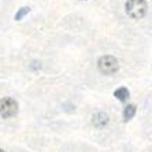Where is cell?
<instances>
[{
  "mask_svg": "<svg viewBox=\"0 0 152 152\" xmlns=\"http://www.w3.org/2000/svg\"><path fill=\"white\" fill-rule=\"evenodd\" d=\"M97 67H99L100 73H103V74H106V75H110L118 71L119 62H118L117 58L111 56V55H106V56H102L99 59Z\"/></svg>",
  "mask_w": 152,
  "mask_h": 152,
  "instance_id": "7a4b0ae2",
  "label": "cell"
},
{
  "mask_svg": "<svg viewBox=\"0 0 152 152\" xmlns=\"http://www.w3.org/2000/svg\"><path fill=\"white\" fill-rule=\"evenodd\" d=\"M18 113V103L12 97H3L0 100V115L3 118H11Z\"/></svg>",
  "mask_w": 152,
  "mask_h": 152,
  "instance_id": "3957f363",
  "label": "cell"
},
{
  "mask_svg": "<svg viewBox=\"0 0 152 152\" xmlns=\"http://www.w3.org/2000/svg\"><path fill=\"white\" fill-rule=\"evenodd\" d=\"M92 124L95 127L103 129V127L108 124V115L106 113H96L92 118Z\"/></svg>",
  "mask_w": 152,
  "mask_h": 152,
  "instance_id": "277c9868",
  "label": "cell"
},
{
  "mask_svg": "<svg viewBox=\"0 0 152 152\" xmlns=\"http://www.w3.org/2000/svg\"><path fill=\"white\" fill-rule=\"evenodd\" d=\"M29 11H30V8H29V7H22L21 10H18V12L15 14V17H14L15 21H21V19L25 17L26 14H29Z\"/></svg>",
  "mask_w": 152,
  "mask_h": 152,
  "instance_id": "52a82bcc",
  "label": "cell"
},
{
  "mask_svg": "<svg viewBox=\"0 0 152 152\" xmlns=\"http://www.w3.org/2000/svg\"><path fill=\"white\" fill-rule=\"evenodd\" d=\"M126 14L133 19H141L145 17L147 10H148V4L145 0H127L126 6Z\"/></svg>",
  "mask_w": 152,
  "mask_h": 152,
  "instance_id": "6da1fadb",
  "label": "cell"
},
{
  "mask_svg": "<svg viewBox=\"0 0 152 152\" xmlns=\"http://www.w3.org/2000/svg\"><path fill=\"white\" fill-rule=\"evenodd\" d=\"M0 152H6V151H4V149H0Z\"/></svg>",
  "mask_w": 152,
  "mask_h": 152,
  "instance_id": "ba28073f",
  "label": "cell"
},
{
  "mask_svg": "<svg viewBox=\"0 0 152 152\" xmlns=\"http://www.w3.org/2000/svg\"><path fill=\"white\" fill-rule=\"evenodd\" d=\"M134 114H136V106L134 104H129V106L125 107V110H124V119L126 121H130L132 118L134 117Z\"/></svg>",
  "mask_w": 152,
  "mask_h": 152,
  "instance_id": "8992f818",
  "label": "cell"
},
{
  "mask_svg": "<svg viewBox=\"0 0 152 152\" xmlns=\"http://www.w3.org/2000/svg\"><path fill=\"white\" fill-rule=\"evenodd\" d=\"M114 96H115L118 100H121V102H125V100H127V97H129V91H127V88H125V86H121V88H118L117 91L114 92Z\"/></svg>",
  "mask_w": 152,
  "mask_h": 152,
  "instance_id": "5b68a950",
  "label": "cell"
}]
</instances>
